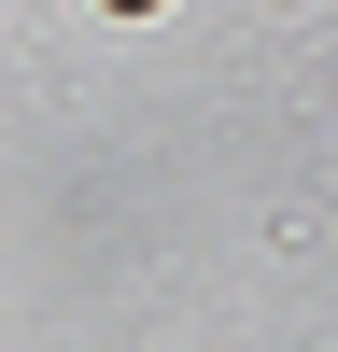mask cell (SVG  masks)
I'll list each match as a JSON object with an SVG mask.
<instances>
[{
	"instance_id": "cell-1",
	"label": "cell",
	"mask_w": 338,
	"mask_h": 352,
	"mask_svg": "<svg viewBox=\"0 0 338 352\" xmlns=\"http://www.w3.org/2000/svg\"><path fill=\"white\" fill-rule=\"evenodd\" d=\"M113 14H155V0H113Z\"/></svg>"
}]
</instances>
